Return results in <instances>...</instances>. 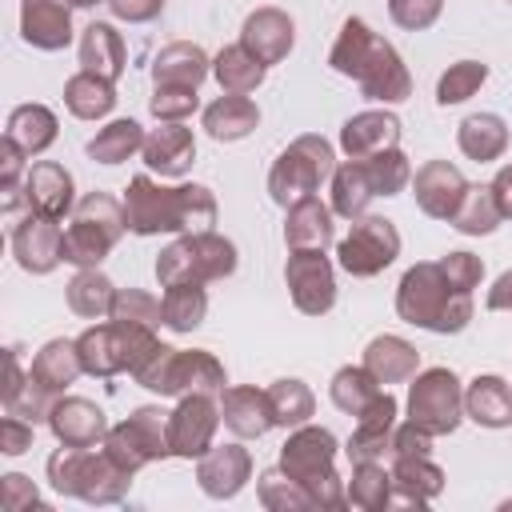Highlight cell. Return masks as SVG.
I'll list each match as a JSON object with an SVG mask.
<instances>
[{
	"label": "cell",
	"mask_w": 512,
	"mask_h": 512,
	"mask_svg": "<svg viewBox=\"0 0 512 512\" xmlns=\"http://www.w3.org/2000/svg\"><path fill=\"white\" fill-rule=\"evenodd\" d=\"M328 68L344 80H352L360 88L364 100H376V104H400L412 96V72L408 64L400 60V52L380 36L372 32L368 20L360 16H348L336 32V44L328 52Z\"/></svg>",
	"instance_id": "obj_1"
},
{
	"label": "cell",
	"mask_w": 512,
	"mask_h": 512,
	"mask_svg": "<svg viewBox=\"0 0 512 512\" xmlns=\"http://www.w3.org/2000/svg\"><path fill=\"white\" fill-rule=\"evenodd\" d=\"M216 196L208 184H156L148 172L132 176L124 188V220L132 236H160V232H212L216 224Z\"/></svg>",
	"instance_id": "obj_2"
},
{
	"label": "cell",
	"mask_w": 512,
	"mask_h": 512,
	"mask_svg": "<svg viewBox=\"0 0 512 512\" xmlns=\"http://www.w3.org/2000/svg\"><path fill=\"white\" fill-rule=\"evenodd\" d=\"M472 312H476L472 288H464L444 268V260H420L396 284V316L412 328L456 336L472 324Z\"/></svg>",
	"instance_id": "obj_3"
},
{
	"label": "cell",
	"mask_w": 512,
	"mask_h": 512,
	"mask_svg": "<svg viewBox=\"0 0 512 512\" xmlns=\"http://www.w3.org/2000/svg\"><path fill=\"white\" fill-rule=\"evenodd\" d=\"M336 436L320 424H300L288 432V440L280 444V468L304 484V492L312 496L316 508H344L348 504V488L336 472Z\"/></svg>",
	"instance_id": "obj_4"
},
{
	"label": "cell",
	"mask_w": 512,
	"mask_h": 512,
	"mask_svg": "<svg viewBox=\"0 0 512 512\" xmlns=\"http://www.w3.org/2000/svg\"><path fill=\"white\" fill-rule=\"evenodd\" d=\"M44 472H48V484L60 496H72V500H84V504H120L132 488V472L120 468L100 444L96 448L60 444L48 456Z\"/></svg>",
	"instance_id": "obj_5"
},
{
	"label": "cell",
	"mask_w": 512,
	"mask_h": 512,
	"mask_svg": "<svg viewBox=\"0 0 512 512\" xmlns=\"http://www.w3.org/2000/svg\"><path fill=\"white\" fill-rule=\"evenodd\" d=\"M76 348H80V364L88 376H120L128 372L132 380L156 360V352L164 348L156 328L148 324H120V320H108V324H92L76 336Z\"/></svg>",
	"instance_id": "obj_6"
},
{
	"label": "cell",
	"mask_w": 512,
	"mask_h": 512,
	"mask_svg": "<svg viewBox=\"0 0 512 512\" xmlns=\"http://www.w3.org/2000/svg\"><path fill=\"white\" fill-rule=\"evenodd\" d=\"M128 232L124 200L108 192H88L72 208V224L64 228V264L72 268H100L108 252Z\"/></svg>",
	"instance_id": "obj_7"
},
{
	"label": "cell",
	"mask_w": 512,
	"mask_h": 512,
	"mask_svg": "<svg viewBox=\"0 0 512 512\" xmlns=\"http://www.w3.org/2000/svg\"><path fill=\"white\" fill-rule=\"evenodd\" d=\"M240 264L236 244L220 232H184L172 244L160 248L156 256V280L160 288L172 284H212L232 276Z\"/></svg>",
	"instance_id": "obj_8"
},
{
	"label": "cell",
	"mask_w": 512,
	"mask_h": 512,
	"mask_svg": "<svg viewBox=\"0 0 512 512\" xmlns=\"http://www.w3.org/2000/svg\"><path fill=\"white\" fill-rule=\"evenodd\" d=\"M336 172V152L324 136L316 132H304L296 136L268 168V196L280 204V208H292L308 196L320 192L324 180H332Z\"/></svg>",
	"instance_id": "obj_9"
},
{
	"label": "cell",
	"mask_w": 512,
	"mask_h": 512,
	"mask_svg": "<svg viewBox=\"0 0 512 512\" xmlns=\"http://www.w3.org/2000/svg\"><path fill=\"white\" fill-rule=\"evenodd\" d=\"M140 388L156 392V396H192V392H212L220 396L228 376H224V364L208 352V348H172L164 344L156 352V360L136 376Z\"/></svg>",
	"instance_id": "obj_10"
},
{
	"label": "cell",
	"mask_w": 512,
	"mask_h": 512,
	"mask_svg": "<svg viewBox=\"0 0 512 512\" xmlns=\"http://www.w3.org/2000/svg\"><path fill=\"white\" fill-rule=\"evenodd\" d=\"M120 468H128L132 476L156 460H168L172 448H168V412L156 408V404H140L132 408L120 424L108 428L104 444H100Z\"/></svg>",
	"instance_id": "obj_11"
},
{
	"label": "cell",
	"mask_w": 512,
	"mask_h": 512,
	"mask_svg": "<svg viewBox=\"0 0 512 512\" xmlns=\"http://www.w3.org/2000/svg\"><path fill=\"white\" fill-rule=\"evenodd\" d=\"M408 420L432 436H452L464 420V384L452 368H424L408 388Z\"/></svg>",
	"instance_id": "obj_12"
},
{
	"label": "cell",
	"mask_w": 512,
	"mask_h": 512,
	"mask_svg": "<svg viewBox=\"0 0 512 512\" xmlns=\"http://www.w3.org/2000/svg\"><path fill=\"white\" fill-rule=\"evenodd\" d=\"M396 256H400V232L384 216H356L348 236L336 244V264L356 280L380 276Z\"/></svg>",
	"instance_id": "obj_13"
},
{
	"label": "cell",
	"mask_w": 512,
	"mask_h": 512,
	"mask_svg": "<svg viewBox=\"0 0 512 512\" xmlns=\"http://www.w3.org/2000/svg\"><path fill=\"white\" fill-rule=\"evenodd\" d=\"M220 396L212 392H192L180 396V404L168 412V448L176 460H200L220 428Z\"/></svg>",
	"instance_id": "obj_14"
},
{
	"label": "cell",
	"mask_w": 512,
	"mask_h": 512,
	"mask_svg": "<svg viewBox=\"0 0 512 512\" xmlns=\"http://www.w3.org/2000/svg\"><path fill=\"white\" fill-rule=\"evenodd\" d=\"M284 284L304 316H328L336 308V268L324 252H288Z\"/></svg>",
	"instance_id": "obj_15"
},
{
	"label": "cell",
	"mask_w": 512,
	"mask_h": 512,
	"mask_svg": "<svg viewBox=\"0 0 512 512\" xmlns=\"http://www.w3.org/2000/svg\"><path fill=\"white\" fill-rule=\"evenodd\" d=\"M12 256L28 276H48L56 272V264L64 260V228L56 216H40V212H24L12 224Z\"/></svg>",
	"instance_id": "obj_16"
},
{
	"label": "cell",
	"mask_w": 512,
	"mask_h": 512,
	"mask_svg": "<svg viewBox=\"0 0 512 512\" xmlns=\"http://www.w3.org/2000/svg\"><path fill=\"white\" fill-rule=\"evenodd\" d=\"M396 416H400V404L396 396L384 388L360 416H356V428L344 444L348 460L360 464V460H392V432H396Z\"/></svg>",
	"instance_id": "obj_17"
},
{
	"label": "cell",
	"mask_w": 512,
	"mask_h": 512,
	"mask_svg": "<svg viewBox=\"0 0 512 512\" xmlns=\"http://www.w3.org/2000/svg\"><path fill=\"white\" fill-rule=\"evenodd\" d=\"M464 192H468V180H464V172L452 160H424L412 172L416 208L424 216H432V220H452V212L460 208Z\"/></svg>",
	"instance_id": "obj_18"
},
{
	"label": "cell",
	"mask_w": 512,
	"mask_h": 512,
	"mask_svg": "<svg viewBox=\"0 0 512 512\" xmlns=\"http://www.w3.org/2000/svg\"><path fill=\"white\" fill-rule=\"evenodd\" d=\"M240 44H244L260 64L272 68V64L288 60V52H292V44H296V20H292L284 8L264 4V8H256V12L244 16V24H240Z\"/></svg>",
	"instance_id": "obj_19"
},
{
	"label": "cell",
	"mask_w": 512,
	"mask_h": 512,
	"mask_svg": "<svg viewBox=\"0 0 512 512\" xmlns=\"http://www.w3.org/2000/svg\"><path fill=\"white\" fill-rule=\"evenodd\" d=\"M252 480V452L244 444H212L200 460H196V484L204 496L212 500H232L244 492V484Z\"/></svg>",
	"instance_id": "obj_20"
},
{
	"label": "cell",
	"mask_w": 512,
	"mask_h": 512,
	"mask_svg": "<svg viewBox=\"0 0 512 512\" xmlns=\"http://www.w3.org/2000/svg\"><path fill=\"white\" fill-rule=\"evenodd\" d=\"M108 416L100 404L84 400V396H56L52 412H48V432L56 436V444H72V448H96L108 436Z\"/></svg>",
	"instance_id": "obj_21"
},
{
	"label": "cell",
	"mask_w": 512,
	"mask_h": 512,
	"mask_svg": "<svg viewBox=\"0 0 512 512\" xmlns=\"http://www.w3.org/2000/svg\"><path fill=\"white\" fill-rule=\"evenodd\" d=\"M400 116L388 112V108H364L356 116L344 120L340 128V148L348 160H368L376 152H388L400 144Z\"/></svg>",
	"instance_id": "obj_22"
},
{
	"label": "cell",
	"mask_w": 512,
	"mask_h": 512,
	"mask_svg": "<svg viewBox=\"0 0 512 512\" xmlns=\"http://www.w3.org/2000/svg\"><path fill=\"white\" fill-rule=\"evenodd\" d=\"M20 36L36 52H60L72 44V4L68 0H20Z\"/></svg>",
	"instance_id": "obj_23"
},
{
	"label": "cell",
	"mask_w": 512,
	"mask_h": 512,
	"mask_svg": "<svg viewBox=\"0 0 512 512\" xmlns=\"http://www.w3.org/2000/svg\"><path fill=\"white\" fill-rule=\"evenodd\" d=\"M24 196H28V208H32V212L64 220V216L76 208L72 172H68L64 164H56V160H36V164H28Z\"/></svg>",
	"instance_id": "obj_24"
},
{
	"label": "cell",
	"mask_w": 512,
	"mask_h": 512,
	"mask_svg": "<svg viewBox=\"0 0 512 512\" xmlns=\"http://www.w3.org/2000/svg\"><path fill=\"white\" fill-rule=\"evenodd\" d=\"M336 212L316 196L284 208V248L288 252H328L336 240Z\"/></svg>",
	"instance_id": "obj_25"
},
{
	"label": "cell",
	"mask_w": 512,
	"mask_h": 512,
	"mask_svg": "<svg viewBox=\"0 0 512 512\" xmlns=\"http://www.w3.org/2000/svg\"><path fill=\"white\" fill-rule=\"evenodd\" d=\"M220 416L224 428L240 440H260L264 432H272V408H268V392L252 388V384H224L220 392Z\"/></svg>",
	"instance_id": "obj_26"
},
{
	"label": "cell",
	"mask_w": 512,
	"mask_h": 512,
	"mask_svg": "<svg viewBox=\"0 0 512 512\" xmlns=\"http://www.w3.org/2000/svg\"><path fill=\"white\" fill-rule=\"evenodd\" d=\"M140 156H144V164H148L152 172L180 180V176H188L192 164H196V136H192V128H184V124H160V128H152V132L144 136Z\"/></svg>",
	"instance_id": "obj_27"
},
{
	"label": "cell",
	"mask_w": 512,
	"mask_h": 512,
	"mask_svg": "<svg viewBox=\"0 0 512 512\" xmlns=\"http://www.w3.org/2000/svg\"><path fill=\"white\" fill-rule=\"evenodd\" d=\"M464 416L480 428H512V384L496 372L464 384Z\"/></svg>",
	"instance_id": "obj_28"
},
{
	"label": "cell",
	"mask_w": 512,
	"mask_h": 512,
	"mask_svg": "<svg viewBox=\"0 0 512 512\" xmlns=\"http://www.w3.org/2000/svg\"><path fill=\"white\" fill-rule=\"evenodd\" d=\"M392 504L424 508L444 492V468L432 456H392Z\"/></svg>",
	"instance_id": "obj_29"
},
{
	"label": "cell",
	"mask_w": 512,
	"mask_h": 512,
	"mask_svg": "<svg viewBox=\"0 0 512 512\" xmlns=\"http://www.w3.org/2000/svg\"><path fill=\"white\" fill-rule=\"evenodd\" d=\"M80 68L92 72V76H104V80H120L124 68H128V48H124V36L108 24V20H92L84 32H80Z\"/></svg>",
	"instance_id": "obj_30"
},
{
	"label": "cell",
	"mask_w": 512,
	"mask_h": 512,
	"mask_svg": "<svg viewBox=\"0 0 512 512\" xmlns=\"http://www.w3.org/2000/svg\"><path fill=\"white\" fill-rule=\"evenodd\" d=\"M212 76V56L192 40H172L152 60V84H180L200 88Z\"/></svg>",
	"instance_id": "obj_31"
},
{
	"label": "cell",
	"mask_w": 512,
	"mask_h": 512,
	"mask_svg": "<svg viewBox=\"0 0 512 512\" xmlns=\"http://www.w3.org/2000/svg\"><path fill=\"white\" fill-rule=\"evenodd\" d=\"M360 364L388 388V384H404V380L416 376V368H420V352H416L404 336L384 332V336H372V340L364 344V360H360Z\"/></svg>",
	"instance_id": "obj_32"
},
{
	"label": "cell",
	"mask_w": 512,
	"mask_h": 512,
	"mask_svg": "<svg viewBox=\"0 0 512 512\" xmlns=\"http://www.w3.org/2000/svg\"><path fill=\"white\" fill-rule=\"evenodd\" d=\"M200 124H204V132H208L212 140H220V144H236V140H244V136L256 132V124H260V108H256L248 96H232V92H224L220 100H212V104L204 108Z\"/></svg>",
	"instance_id": "obj_33"
},
{
	"label": "cell",
	"mask_w": 512,
	"mask_h": 512,
	"mask_svg": "<svg viewBox=\"0 0 512 512\" xmlns=\"http://www.w3.org/2000/svg\"><path fill=\"white\" fill-rule=\"evenodd\" d=\"M456 144H460V152H464L468 160L492 164V160H500L504 148H508V124H504V116H496V112H472V116L460 120Z\"/></svg>",
	"instance_id": "obj_34"
},
{
	"label": "cell",
	"mask_w": 512,
	"mask_h": 512,
	"mask_svg": "<svg viewBox=\"0 0 512 512\" xmlns=\"http://www.w3.org/2000/svg\"><path fill=\"white\" fill-rule=\"evenodd\" d=\"M4 136H12L28 156H40L56 144L60 136V120L48 104H16L8 112V124H4Z\"/></svg>",
	"instance_id": "obj_35"
},
{
	"label": "cell",
	"mask_w": 512,
	"mask_h": 512,
	"mask_svg": "<svg viewBox=\"0 0 512 512\" xmlns=\"http://www.w3.org/2000/svg\"><path fill=\"white\" fill-rule=\"evenodd\" d=\"M264 76H268V64H260L244 44H224L212 56V80L220 84V92L248 96L264 84Z\"/></svg>",
	"instance_id": "obj_36"
},
{
	"label": "cell",
	"mask_w": 512,
	"mask_h": 512,
	"mask_svg": "<svg viewBox=\"0 0 512 512\" xmlns=\"http://www.w3.org/2000/svg\"><path fill=\"white\" fill-rule=\"evenodd\" d=\"M376 200V184L364 160H344L332 172V212L344 220H356L368 212V204Z\"/></svg>",
	"instance_id": "obj_37"
},
{
	"label": "cell",
	"mask_w": 512,
	"mask_h": 512,
	"mask_svg": "<svg viewBox=\"0 0 512 512\" xmlns=\"http://www.w3.org/2000/svg\"><path fill=\"white\" fill-rule=\"evenodd\" d=\"M116 84L104 80V76H92V72H76L64 80V108L76 116V120H104L112 108H116Z\"/></svg>",
	"instance_id": "obj_38"
},
{
	"label": "cell",
	"mask_w": 512,
	"mask_h": 512,
	"mask_svg": "<svg viewBox=\"0 0 512 512\" xmlns=\"http://www.w3.org/2000/svg\"><path fill=\"white\" fill-rule=\"evenodd\" d=\"M40 384H48L52 392H68V384H76V376L84 372V364H80V348H76V340H68V336H56V340H48V344H40V352L32 356V368H28Z\"/></svg>",
	"instance_id": "obj_39"
},
{
	"label": "cell",
	"mask_w": 512,
	"mask_h": 512,
	"mask_svg": "<svg viewBox=\"0 0 512 512\" xmlns=\"http://www.w3.org/2000/svg\"><path fill=\"white\" fill-rule=\"evenodd\" d=\"M64 300L84 320H104L116 300V284L100 268H76V276L64 284Z\"/></svg>",
	"instance_id": "obj_40"
},
{
	"label": "cell",
	"mask_w": 512,
	"mask_h": 512,
	"mask_svg": "<svg viewBox=\"0 0 512 512\" xmlns=\"http://www.w3.org/2000/svg\"><path fill=\"white\" fill-rule=\"evenodd\" d=\"M144 128L132 120V116H120V120H108L104 128H96V136L88 140V156L96 160V164H124V160H132L140 148H144Z\"/></svg>",
	"instance_id": "obj_41"
},
{
	"label": "cell",
	"mask_w": 512,
	"mask_h": 512,
	"mask_svg": "<svg viewBox=\"0 0 512 512\" xmlns=\"http://www.w3.org/2000/svg\"><path fill=\"white\" fill-rule=\"evenodd\" d=\"M268 408H272V424L276 428H300V424H308L312 420V412H316V396H312V388L304 384V380H296V376H280V380H272L268 388Z\"/></svg>",
	"instance_id": "obj_42"
},
{
	"label": "cell",
	"mask_w": 512,
	"mask_h": 512,
	"mask_svg": "<svg viewBox=\"0 0 512 512\" xmlns=\"http://www.w3.org/2000/svg\"><path fill=\"white\" fill-rule=\"evenodd\" d=\"M344 488H348V504L360 508V512H384L396 500V492H392V468H384L380 460L352 464V480Z\"/></svg>",
	"instance_id": "obj_43"
},
{
	"label": "cell",
	"mask_w": 512,
	"mask_h": 512,
	"mask_svg": "<svg viewBox=\"0 0 512 512\" xmlns=\"http://www.w3.org/2000/svg\"><path fill=\"white\" fill-rule=\"evenodd\" d=\"M448 224H452L460 236H492V232L504 224L492 188H488V184H468V192H464V200H460V208L452 212Z\"/></svg>",
	"instance_id": "obj_44"
},
{
	"label": "cell",
	"mask_w": 512,
	"mask_h": 512,
	"mask_svg": "<svg viewBox=\"0 0 512 512\" xmlns=\"http://www.w3.org/2000/svg\"><path fill=\"white\" fill-rule=\"evenodd\" d=\"M380 392H384V384H380L364 364H344V368H336V376H332V384H328V396H332V404H336L344 416H360Z\"/></svg>",
	"instance_id": "obj_45"
},
{
	"label": "cell",
	"mask_w": 512,
	"mask_h": 512,
	"mask_svg": "<svg viewBox=\"0 0 512 512\" xmlns=\"http://www.w3.org/2000/svg\"><path fill=\"white\" fill-rule=\"evenodd\" d=\"M164 308V328L172 332H196L208 316V292L204 284H172L160 300Z\"/></svg>",
	"instance_id": "obj_46"
},
{
	"label": "cell",
	"mask_w": 512,
	"mask_h": 512,
	"mask_svg": "<svg viewBox=\"0 0 512 512\" xmlns=\"http://www.w3.org/2000/svg\"><path fill=\"white\" fill-rule=\"evenodd\" d=\"M256 496H260V504H264L268 512H308V508H316L312 496L304 492V484H296L280 464L268 468V472H260Z\"/></svg>",
	"instance_id": "obj_47"
},
{
	"label": "cell",
	"mask_w": 512,
	"mask_h": 512,
	"mask_svg": "<svg viewBox=\"0 0 512 512\" xmlns=\"http://www.w3.org/2000/svg\"><path fill=\"white\" fill-rule=\"evenodd\" d=\"M484 80H488V64H480V60H456V64H448V68L440 72V80H436V104H440V108L464 104V100H472V96L480 92Z\"/></svg>",
	"instance_id": "obj_48"
},
{
	"label": "cell",
	"mask_w": 512,
	"mask_h": 512,
	"mask_svg": "<svg viewBox=\"0 0 512 512\" xmlns=\"http://www.w3.org/2000/svg\"><path fill=\"white\" fill-rule=\"evenodd\" d=\"M56 396H60V392H52L48 384H40V380L28 372V380L4 400V412H8V416H20V420H28V424H48V412H52Z\"/></svg>",
	"instance_id": "obj_49"
},
{
	"label": "cell",
	"mask_w": 512,
	"mask_h": 512,
	"mask_svg": "<svg viewBox=\"0 0 512 512\" xmlns=\"http://www.w3.org/2000/svg\"><path fill=\"white\" fill-rule=\"evenodd\" d=\"M108 320L160 328V324H164V308H160V300H156L152 292H144V288H116V300H112Z\"/></svg>",
	"instance_id": "obj_50"
},
{
	"label": "cell",
	"mask_w": 512,
	"mask_h": 512,
	"mask_svg": "<svg viewBox=\"0 0 512 512\" xmlns=\"http://www.w3.org/2000/svg\"><path fill=\"white\" fill-rule=\"evenodd\" d=\"M368 172H372V184H376V196H400L408 184H412V164L400 148H388V152H376L364 160Z\"/></svg>",
	"instance_id": "obj_51"
},
{
	"label": "cell",
	"mask_w": 512,
	"mask_h": 512,
	"mask_svg": "<svg viewBox=\"0 0 512 512\" xmlns=\"http://www.w3.org/2000/svg\"><path fill=\"white\" fill-rule=\"evenodd\" d=\"M196 108H200V92L196 88H180V84H156V92L148 100V112L160 124H184Z\"/></svg>",
	"instance_id": "obj_52"
},
{
	"label": "cell",
	"mask_w": 512,
	"mask_h": 512,
	"mask_svg": "<svg viewBox=\"0 0 512 512\" xmlns=\"http://www.w3.org/2000/svg\"><path fill=\"white\" fill-rule=\"evenodd\" d=\"M444 12V0H388V16L396 28L404 32H424L440 20Z\"/></svg>",
	"instance_id": "obj_53"
},
{
	"label": "cell",
	"mask_w": 512,
	"mask_h": 512,
	"mask_svg": "<svg viewBox=\"0 0 512 512\" xmlns=\"http://www.w3.org/2000/svg\"><path fill=\"white\" fill-rule=\"evenodd\" d=\"M0 504H4L8 512H24V508H44V500H40L36 484H32L28 476H20V472H8V476H0Z\"/></svg>",
	"instance_id": "obj_54"
},
{
	"label": "cell",
	"mask_w": 512,
	"mask_h": 512,
	"mask_svg": "<svg viewBox=\"0 0 512 512\" xmlns=\"http://www.w3.org/2000/svg\"><path fill=\"white\" fill-rule=\"evenodd\" d=\"M432 440H436L432 432H424L420 424L404 420L392 432V456H432Z\"/></svg>",
	"instance_id": "obj_55"
},
{
	"label": "cell",
	"mask_w": 512,
	"mask_h": 512,
	"mask_svg": "<svg viewBox=\"0 0 512 512\" xmlns=\"http://www.w3.org/2000/svg\"><path fill=\"white\" fill-rule=\"evenodd\" d=\"M24 160H28V152H24L12 136H4V140H0V192H4V188H20V184H24V176H28Z\"/></svg>",
	"instance_id": "obj_56"
},
{
	"label": "cell",
	"mask_w": 512,
	"mask_h": 512,
	"mask_svg": "<svg viewBox=\"0 0 512 512\" xmlns=\"http://www.w3.org/2000/svg\"><path fill=\"white\" fill-rule=\"evenodd\" d=\"M32 432H36V424L4 412V420H0V452L4 456H24L32 448Z\"/></svg>",
	"instance_id": "obj_57"
},
{
	"label": "cell",
	"mask_w": 512,
	"mask_h": 512,
	"mask_svg": "<svg viewBox=\"0 0 512 512\" xmlns=\"http://www.w3.org/2000/svg\"><path fill=\"white\" fill-rule=\"evenodd\" d=\"M108 8L124 24H148L164 12V0H108Z\"/></svg>",
	"instance_id": "obj_58"
},
{
	"label": "cell",
	"mask_w": 512,
	"mask_h": 512,
	"mask_svg": "<svg viewBox=\"0 0 512 512\" xmlns=\"http://www.w3.org/2000/svg\"><path fill=\"white\" fill-rule=\"evenodd\" d=\"M484 308H488V312H512V268L492 280V288H488V296H484Z\"/></svg>",
	"instance_id": "obj_59"
},
{
	"label": "cell",
	"mask_w": 512,
	"mask_h": 512,
	"mask_svg": "<svg viewBox=\"0 0 512 512\" xmlns=\"http://www.w3.org/2000/svg\"><path fill=\"white\" fill-rule=\"evenodd\" d=\"M492 196H496V204H500V216L504 220H512V164H504L496 176H492Z\"/></svg>",
	"instance_id": "obj_60"
},
{
	"label": "cell",
	"mask_w": 512,
	"mask_h": 512,
	"mask_svg": "<svg viewBox=\"0 0 512 512\" xmlns=\"http://www.w3.org/2000/svg\"><path fill=\"white\" fill-rule=\"evenodd\" d=\"M4 364H8V376H4V388H0V396L8 400V396H12V392L24 384V380H28V372L20 368V348H8V352H4Z\"/></svg>",
	"instance_id": "obj_61"
},
{
	"label": "cell",
	"mask_w": 512,
	"mask_h": 512,
	"mask_svg": "<svg viewBox=\"0 0 512 512\" xmlns=\"http://www.w3.org/2000/svg\"><path fill=\"white\" fill-rule=\"evenodd\" d=\"M72 8H96V4H108V0H68Z\"/></svg>",
	"instance_id": "obj_62"
},
{
	"label": "cell",
	"mask_w": 512,
	"mask_h": 512,
	"mask_svg": "<svg viewBox=\"0 0 512 512\" xmlns=\"http://www.w3.org/2000/svg\"><path fill=\"white\" fill-rule=\"evenodd\" d=\"M508 4H512V0H508Z\"/></svg>",
	"instance_id": "obj_63"
}]
</instances>
